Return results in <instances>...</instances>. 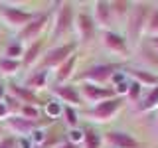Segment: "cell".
<instances>
[{"label": "cell", "instance_id": "cell-1", "mask_svg": "<svg viewBox=\"0 0 158 148\" xmlns=\"http://www.w3.org/2000/svg\"><path fill=\"white\" fill-rule=\"evenodd\" d=\"M77 2H69V0H59L53 2L52 8V24H49L48 32V42L52 46L63 43L67 39H73V28H75V16H77Z\"/></svg>", "mask_w": 158, "mask_h": 148}, {"label": "cell", "instance_id": "cell-2", "mask_svg": "<svg viewBox=\"0 0 158 148\" xmlns=\"http://www.w3.org/2000/svg\"><path fill=\"white\" fill-rule=\"evenodd\" d=\"M99 47L111 56V61L128 63L132 59V47L128 46L121 30H99Z\"/></svg>", "mask_w": 158, "mask_h": 148}, {"label": "cell", "instance_id": "cell-3", "mask_svg": "<svg viewBox=\"0 0 158 148\" xmlns=\"http://www.w3.org/2000/svg\"><path fill=\"white\" fill-rule=\"evenodd\" d=\"M148 12H150V2L138 0V2L132 4V10H131V14H128V18H127V24L123 26V34H125L128 46L132 49L144 39Z\"/></svg>", "mask_w": 158, "mask_h": 148}, {"label": "cell", "instance_id": "cell-4", "mask_svg": "<svg viewBox=\"0 0 158 148\" xmlns=\"http://www.w3.org/2000/svg\"><path fill=\"white\" fill-rule=\"evenodd\" d=\"M125 63L121 61H95L87 65L83 71H77L73 77V83H95V85H109L111 79L123 71Z\"/></svg>", "mask_w": 158, "mask_h": 148}, {"label": "cell", "instance_id": "cell-5", "mask_svg": "<svg viewBox=\"0 0 158 148\" xmlns=\"http://www.w3.org/2000/svg\"><path fill=\"white\" fill-rule=\"evenodd\" d=\"M127 107L125 99L123 97H113V99H107V101H101L93 107H87L83 117L89 125L93 126H99V125H109V122L115 121V117L123 109Z\"/></svg>", "mask_w": 158, "mask_h": 148}, {"label": "cell", "instance_id": "cell-6", "mask_svg": "<svg viewBox=\"0 0 158 148\" xmlns=\"http://www.w3.org/2000/svg\"><path fill=\"white\" fill-rule=\"evenodd\" d=\"M73 38L79 43V49H89L99 42V28H97L89 8H77Z\"/></svg>", "mask_w": 158, "mask_h": 148}, {"label": "cell", "instance_id": "cell-7", "mask_svg": "<svg viewBox=\"0 0 158 148\" xmlns=\"http://www.w3.org/2000/svg\"><path fill=\"white\" fill-rule=\"evenodd\" d=\"M73 53H79V43L73 39H67L63 43H56V46H48V49L44 51L42 59L36 67H42V69H48V71H53L61 65L63 61H67Z\"/></svg>", "mask_w": 158, "mask_h": 148}, {"label": "cell", "instance_id": "cell-8", "mask_svg": "<svg viewBox=\"0 0 158 148\" xmlns=\"http://www.w3.org/2000/svg\"><path fill=\"white\" fill-rule=\"evenodd\" d=\"M38 12L40 10H28V8H20L10 2H0V24H4L8 30H12L16 34L28 22H32L38 16Z\"/></svg>", "mask_w": 158, "mask_h": 148}, {"label": "cell", "instance_id": "cell-9", "mask_svg": "<svg viewBox=\"0 0 158 148\" xmlns=\"http://www.w3.org/2000/svg\"><path fill=\"white\" fill-rule=\"evenodd\" d=\"M49 24H52V8L40 10L38 16L34 18L32 22H28L20 32L14 34V39L20 42L22 46H28V43L36 42V39H40V38H44L46 32H49Z\"/></svg>", "mask_w": 158, "mask_h": 148}, {"label": "cell", "instance_id": "cell-10", "mask_svg": "<svg viewBox=\"0 0 158 148\" xmlns=\"http://www.w3.org/2000/svg\"><path fill=\"white\" fill-rule=\"evenodd\" d=\"M49 95H52L56 101H59L63 107H73V109H85V103L81 99V93H79L77 83L69 81V83H61V85H49L48 87Z\"/></svg>", "mask_w": 158, "mask_h": 148}, {"label": "cell", "instance_id": "cell-11", "mask_svg": "<svg viewBox=\"0 0 158 148\" xmlns=\"http://www.w3.org/2000/svg\"><path fill=\"white\" fill-rule=\"evenodd\" d=\"M46 122H36V121H28V118L20 117V115H10L8 118L2 121V126L6 130V134L14 138H28L32 136V132H36L38 128H44Z\"/></svg>", "mask_w": 158, "mask_h": 148}, {"label": "cell", "instance_id": "cell-12", "mask_svg": "<svg viewBox=\"0 0 158 148\" xmlns=\"http://www.w3.org/2000/svg\"><path fill=\"white\" fill-rule=\"evenodd\" d=\"M79 93H81V99L87 107H93L101 101H107V99L117 97L115 89L109 87V85H95V83H77Z\"/></svg>", "mask_w": 158, "mask_h": 148}, {"label": "cell", "instance_id": "cell-13", "mask_svg": "<svg viewBox=\"0 0 158 148\" xmlns=\"http://www.w3.org/2000/svg\"><path fill=\"white\" fill-rule=\"evenodd\" d=\"M103 142L105 146H113V148H142V142L128 130L123 128H111V130L103 132Z\"/></svg>", "mask_w": 158, "mask_h": 148}, {"label": "cell", "instance_id": "cell-14", "mask_svg": "<svg viewBox=\"0 0 158 148\" xmlns=\"http://www.w3.org/2000/svg\"><path fill=\"white\" fill-rule=\"evenodd\" d=\"M89 10H91V16L99 30H117L109 0H95V2L89 4Z\"/></svg>", "mask_w": 158, "mask_h": 148}, {"label": "cell", "instance_id": "cell-15", "mask_svg": "<svg viewBox=\"0 0 158 148\" xmlns=\"http://www.w3.org/2000/svg\"><path fill=\"white\" fill-rule=\"evenodd\" d=\"M132 61L136 63V65L148 69V71L156 73L158 75V53L148 46L146 39H142L138 46L132 49Z\"/></svg>", "mask_w": 158, "mask_h": 148}, {"label": "cell", "instance_id": "cell-16", "mask_svg": "<svg viewBox=\"0 0 158 148\" xmlns=\"http://www.w3.org/2000/svg\"><path fill=\"white\" fill-rule=\"evenodd\" d=\"M6 93L12 95L20 105H32V107H38V109H44V105H46L38 93L30 91L22 83H16V81H6Z\"/></svg>", "mask_w": 158, "mask_h": 148}, {"label": "cell", "instance_id": "cell-17", "mask_svg": "<svg viewBox=\"0 0 158 148\" xmlns=\"http://www.w3.org/2000/svg\"><path fill=\"white\" fill-rule=\"evenodd\" d=\"M49 83H52V71L48 69H42V67H34L26 73V77L22 79V85L30 89L34 93H42V91H48Z\"/></svg>", "mask_w": 158, "mask_h": 148}, {"label": "cell", "instance_id": "cell-18", "mask_svg": "<svg viewBox=\"0 0 158 148\" xmlns=\"http://www.w3.org/2000/svg\"><path fill=\"white\" fill-rule=\"evenodd\" d=\"M46 49H48V38H40L36 42L24 46V56H22V69L24 71H30V69L36 67Z\"/></svg>", "mask_w": 158, "mask_h": 148}, {"label": "cell", "instance_id": "cell-19", "mask_svg": "<svg viewBox=\"0 0 158 148\" xmlns=\"http://www.w3.org/2000/svg\"><path fill=\"white\" fill-rule=\"evenodd\" d=\"M125 73L127 77L131 79V81H136L138 85H142L144 89H152L158 85V75L152 71H148V69L136 65V63H125Z\"/></svg>", "mask_w": 158, "mask_h": 148}, {"label": "cell", "instance_id": "cell-20", "mask_svg": "<svg viewBox=\"0 0 158 148\" xmlns=\"http://www.w3.org/2000/svg\"><path fill=\"white\" fill-rule=\"evenodd\" d=\"M77 63H79V53H73L67 61H63L57 69L52 71V83L53 85H61V83L73 81V77H75V73H77ZM52 83H49V85H52Z\"/></svg>", "mask_w": 158, "mask_h": 148}, {"label": "cell", "instance_id": "cell-21", "mask_svg": "<svg viewBox=\"0 0 158 148\" xmlns=\"http://www.w3.org/2000/svg\"><path fill=\"white\" fill-rule=\"evenodd\" d=\"M156 109H158V85L152 89H146L144 95L140 97V101L131 109V113L136 117H142V115H148V113L156 111Z\"/></svg>", "mask_w": 158, "mask_h": 148}, {"label": "cell", "instance_id": "cell-22", "mask_svg": "<svg viewBox=\"0 0 158 148\" xmlns=\"http://www.w3.org/2000/svg\"><path fill=\"white\" fill-rule=\"evenodd\" d=\"M109 4H111V12H113V20L117 24V30H121L127 24V18L135 2H131V0H109Z\"/></svg>", "mask_w": 158, "mask_h": 148}, {"label": "cell", "instance_id": "cell-23", "mask_svg": "<svg viewBox=\"0 0 158 148\" xmlns=\"http://www.w3.org/2000/svg\"><path fill=\"white\" fill-rule=\"evenodd\" d=\"M105 142H103V132L97 130V126L87 125L83 128V142L81 148H103Z\"/></svg>", "mask_w": 158, "mask_h": 148}, {"label": "cell", "instance_id": "cell-24", "mask_svg": "<svg viewBox=\"0 0 158 148\" xmlns=\"http://www.w3.org/2000/svg\"><path fill=\"white\" fill-rule=\"evenodd\" d=\"M22 71V61L20 59H8L4 56H0V77L10 79Z\"/></svg>", "mask_w": 158, "mask_h": 148}, {"label": "cell", "instance_id": "cell-25", "mask_svg": "<svg viewBox=\"0 0 158 148\" xmlns=\"http://www.w3.org/2000/svg\"><path fill=\"white\" fill-rule=\"evenodd\" d=\"M61 122H63V126H65V130L79 128V125H81V113H79V109L63 107V111H61Z\"/></svg>", "mask_w": 158, "mask_h": 148}, {"label": "cell", "instance_id": "cell-26", "mask_svg": "<svg viewBox=\"0 0 158 148\" xmlns=\"http://www.w3.org/2000/svg\"><path fill=\"white\" fill-rule=\"evenodd\" d=\"M158 36V2H150V12L146 20V30H144V39Z\"/></svg>", "mask_w": 158, "mask_h": 148}, {"label": "cell", "instance_id": "cell-27", "mask_svg": "<svg viewBox=\"0 0 158 148\" xmlns=\"http://www.w3.org/2000/svg\"><path fill=\"white\" fill-rule=\"evenodd\" d=\"M144 95V87L138 85L136 81H128V89H127V95H125V103L127 107H135L138 101H140V97Z\"/></svg>", "mask_w": 158, "mask_h": 148}, {"label": "cell", "instance_id": "cell-28", "mask_svg": "<svg viewBox=\"0 0 158 148\" xmlns=\"http://www.w3.org/2000/svg\"><path fill=\"white\" fill-rule=\"evenodd\" d=\"M2 56L8 57V59H20L22 61V56H24V46L16 39H10V42L4 46L2 49Z\"/></svg>", "mask_w": 158, "mask_h": 148}, {"label": "cell", "instance_id": "cell-29", "mask_svg": "<svg viewBox=\"0 0 158 148\" xmlns=\"http://www.w3.org/2000/svg\"><path fill=\"white\" fill-rule=\"evenodd\" d=\"M44 113H46V117H48V121H53L56 122L59 117H61V111H63V105L59 101H56V99H52V101H48L46 105H44L42 109Z\"/></svg>", "mask_w": 158, "mask_h": 148}, {"label": "cell", "instance_id": "cell-30", "mask_svg": "<svg viewBox=\"0 0 158 148\" xmlns=\"http://www.w3.org/2000/svg\"><path fill=\"white\" fill-rule=\"evenodd\" d=\"M42 109H38V107H32V105H22L20 107V111H18V115L20 117H24V118H28V121H36V122H42Z\"/></svg>", "mask_w": 158, "mask_h": 148}, {"label": "cell", "instance_id": "cell-31", "mask_svg": "<svg viewBox=\"0 0 158 148\" xmlns=\"http://www.w3.org/2000/svg\"><path fill=\"white\" fill-rule=\"evenodd\" d=\"M0 148H18V138L6 134L4 138H0Z\"/></svg>", "mask_w": 158, "mask_h": 148}, {"label": "cell", "instance_id": "cell-32", "mask_svg": "<svg viewBox=\"0 0 158 148\" xmlns=\"http://www.w3.org/2000/svg\"><path fill=\"white\" fill-rule=\"evenodd\" d=\"M8 117H10V113H8L6 105H4V103H0V122H2L4 118H8Z\"/></svg>", "mask_w": 158, "mask_h": 148}, {"label": "cell", "instance_id": "cell-33", "mask_svg": "<svg viewBox=\"0 0 158 148\" xmlns=\"http://www.w3.org/2000/svg\"><path fill=\"white\" fill-rule=\"evenodd\" d=\"M146 42H148V46H150V47L158 53V36H154V38H146Z\"/></svg>", "mask_w": 158, "mask_h": 148}, {"label": "cell", "instance_id": "cell-34", "mask_svg": "<svg viewBox=\"0 0 158 148\" xmlns=\"http://www.w3.org/2000/svg\"><path fill=\"white\" fill-rule=\"evenodd\" d=\"M4 97H6V81L0 79V103L4 101Z\"/></svg>", "mask_w": 158, "mask_h": 148}, {"label": "cell", "instance_id": "cell-35", "mask_svg": "<svg viewBox=\"0 0 158 148\" xmlns=\"http://www.w3.org/2000/svg\"><path fill=\"white\" fill-rule=\"evenodd\" d=\"M57 148H79V146H75V144H71V142H69V140H63V142H61V144H59Z\"/></svg>", "mask_w": 158, "mask_h": 148}, {"label": "cell", "instance_id": "cell-36", "mask_svg": "<svg viewBox=\"0 0 158 148\" xmlns=\"http://www.w3.org/2000/svg\"><path fill=\"white\" fill-rule=\"evenodd\" d=\"M6 136V130H4V126H2V122H0V138H4Z\"/></svg>", "mask_w": 158, "mask_h": 148}, {"label": "cell", "instance_id": "cell-37", "mask_svg": "<svg viewBox=\"0 0 158 148\" xmlns=\"http://www.w3.org/2000/svg\"><path fill=\"white\" fill-rule=\"evenodd\" d=\"M156 138H158V109H156Z\"/></svg>", "mask_w": 158, "mask_h": 148}, {"label": "cell", "instance_id": "cell-38", "mask_svg": "<svg viewBox=\"0 0 158 148\" xmlns=\"http://www.w3.org/2000/svg\"><path fill=\"white\" fill-rule=\"evenodd\" d=\"M103 148H113V146H103Z\"/></svg>", "mask_w": 158, "mask_h": 148}]
</instances>
